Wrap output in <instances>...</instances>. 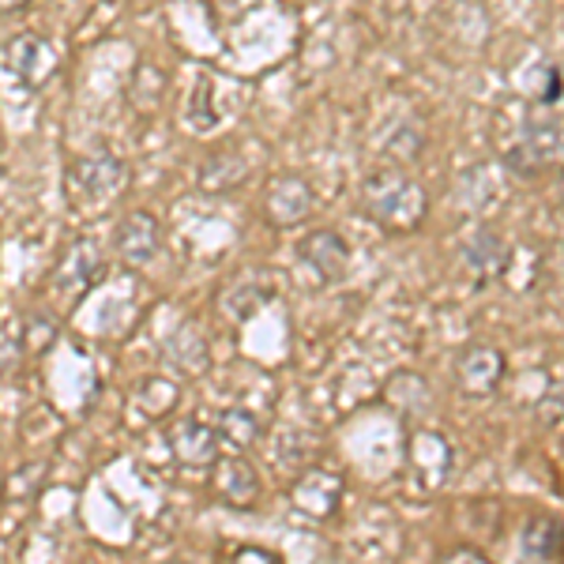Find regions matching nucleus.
<instances>
[{"mask_svg": "<svg viewBox=\"0 0 564 564\" xmlns=\"http://www.w3.org/2000/svg\"><path fill=\"white\" fill-rule=\"evenodd\" d=\"M129 185H132V170L109 151L79 154V159L68 162L65 193L72 199V207H84V212L109 207Z\"/></svg>", "mask_w": 564, "mask_h": 564, "instance_id": "f03ea898", "label": "nucleus"}, {"mask_svg": "<svg viewBox=\"0 0 564 564\" xmlns=\"http://www.w3.org/2000/svg\"><path fill=\"white\" fill-rule=\"evenodd\" d=\"M275 294H279V279L271 275V271H263V268H249V271L234 275L223 290H218L215 305L234 327H241V324H249L252 316H257Z\"/></svg>", "mask_w": 564, "mask_h": 564, "instance_id": "39448f33", "label": "nucleus"}, {"mask_svg": "<svg viewBox=\"0 0 564 564\" xmlns=\"http://www.w3.org/2000/svg\"><path fill=\"white\" fill-rule=\"evenodd\" d=\"M282 561L275 550H260V545H241V550H234V561Z\"/></svg>", "mask_w": 564, "mask_h": 564, "instance_id": "c85d7f7f", "label": "nucleus"}, {"mask_svg": "<svg viewBox=\"0 0 564 564\" xmlns=\"http://www.w3.org/2000/svg\"><path fill=\"white\" fill-rule=\"evenodd\" d=\"M361 212L388 234H414L430 218V193L403 166L372 170L361 185Z\"/></svg>", "mask_w": 564, "mask_h": 564, "instance_id": "f257e3e1", "label": "nucleus"}, {"mask_svg": "<svg viewBox=\"0 0 564 564\" xmlns=\"http://www.w3.org/2000/svg\"><path fill=\"white\" fill-rule=\"evenodd\" d=\"M297 252H302V260L316 271V279L327 282V286H335V282H343L350 275V241L343 238L339 230L305 234Z\"/></svg>", "mask_w": 564, "mask_h": 564, "instance_id": "f8f14e48", "label": "nucleus"}, {"mask_svg": "<svg viewBox=\"0 0 564 564\" xmlns=\"http://www.w3.org/2000/svg\"><path fill=\"white\" fill-rule=\"evenodd\" d=\"M494 196H497V181L489 177L486 166H470L456 185V199L467 212H486L494 204Z\"/></svg>", "mask_w": 564, "mask_h": 564, "instance_id": "4be33fe9", "label": "nucleus"}, {"mask_svg": "<svg viewBox=\"0 0 564 564\" xmlns=\"http://www.w3.org/2000/svg\"><path fill=\"white\" fill-rule=\"evenodd\" d=\"M542 422H550V425H561V388H553V395H545L542 399Z\"/></svg>", "mask_w": 564, "mask_h": 564, "instance_id": "cd10ccee", "label": "nucleus"}, {"mask_svg": "<svg viewBox=\"0 0 564 564\" xmlns=\"http://www.w3.org/2000/svg\"><path fill=\"white\" fill-rule=\"evenodd\" d=\"M218 430L207 422H199V417H185V422L174 425V433H170V448H174V456L185 463V467H215L218 459Z\"/></svg>", "mask_w": 564, "mask_h": 564, "instance_id": "4468645a", "label": "nucleus"}, {"mask_svg": "<svg viewBox=\"0 0 564 564\" xmlns=\"http://www.w3.org/2000/svg\"><path fill=\"white\" fill-rule=\"evenodd\" d=\"M459 557L486 561V550H478V545H452V550H444V553H441V561H459Z\"/></svg>", "mask_w": 564, "mask_h": 564, "instance_id": "c756f323", "label": "nucleus"}, {"mask_svg": "<svg viewBox=\"0 0 564 564\" xmlns=\"http://www.w3.org/2000/svg\"><path fill=\"white\" fill-rule=\"evenodd\" d=\"M561 102V68L557 65H550L542 72V95H539V106L545 109H553Z\"/></svg>", "mask_w": 564, "mask_h": 564, "instance_id": "bb28decb", "label": "nucleus"}, {"mask_svg": "<svg viewBox=\"0 0 564 564\" xmlns=\"http://www.w3.org/2000/svg\"><path fill=\"white\" fill-rule=\"evenodd\" d=\"M143 90H148V98L140 102V113H151V109L162 102V95H166V72L154 68V65H143L132 79V98H140Z\"/></svg>", "mask_w": 564, "mask_h": 564, "instance_id": "5701e85b", "label": "nucleus"}, {"mask_svg": "<svg viewBox=\"0 0 564 564\" xmlns=\"http://www.w3.org/2000/svg\"><path fill=\"white\" fill-rule=\"evenodd\" d=\"M215 430H218V441L230 444L234 452H249L252 444L260 441L263 425H260V417L252 411H245V406H226V411L218 414Z\"/></svg>", "mask_w": 564, "mask_h": 564, "instance_id": "6ab92c4d", "label": "nucleus"}, {"mask_svg": "<svg viewBox=\"0 0 564 564\" xmlns=\"http://www.w3.org/2000/svg\"><path fill=\"white\" fill-rule=\"evenodd\" d=\"M106 271H109V263L102 257V245L95 238H76L68 245L65 257H61L57 268L50 271L45 290H50V297L57 302L61 313H72V308L106 279Z\"/></svg>", "mask_w": 564, "mask_h": 564, "instance_id": "20e7f679", "label": "nucleus"}, {"mask_svg": "<svg viewBox=\"0 0 564 564\" xmlns=\"http://www.w3.org/2000/svg\"><path fill=\"white\" fill-rule=\"evenodd\" d=\"M505 369H508V361L497 347H489V343H470V347H463L456 358V384L463 395L486 399L500 388Z\"/></svg>", "mask_w": 564, "mask_h": 564, "instance_id": "1a4fd4ad", "label": "nucleus"}, {"mask_svg": "<svg viewBox=\"0 0 564 564\" xmlns=\"http://www.w3.org/2000/svg\"><path fill=\"white\" fill-rule=\"evenodd\" d=\"M290 500L297 512L313 516V520H332L343 500V475L327 467H305V475L290 486Z\"/></svg>", "mask_w": 564, "mask_h": 564, "instance_id": "9b49d317", "label": "nucleus"}, {"mask_svg": "<svg viewBox=\"0 0 564 564\" xmlns=\"http://www.w3.org/2000/svg\"><path fill=\"white\" fill-rule=\"evenodd\" d=\"M316 207L313 185L302 174H282L268 185V196H263V215L275 230H294L302 226Z\"/></svg>", "mask_w": 564, "mask_h": 564, "instance_id": "6e6552de", "label": "nucleus"}, {"mask_svg": "<svg viewBox=\"0 0 564 564\" xmlns=\"http://www.w3.org/2000/svg\"><path fill=\"white\" fill-rule=\"evenodd\" d=\"M459 260H463V268L470 271V279H475L478 286H486V282L500 279L512 268V245H508L505 234H497L494 226H478V230H470L467 238H463Z\"/></svg>", "mask_w": 564, "mask_h": 564, "instance_id": "0eeeda50", "label": "nucleus"}, {"mask_svg": "<svg viewBox=\"0 0 564 564\" xmlns=\"http://www.w3.org/2000/svg\"><path fill=\"white\" fill-rule=\"evenodd\" d=\"M31 0H0V15H12V12H23Z\"/></svg>", "mask_w": 564, "mask_h": 564, "instance_id": "7c9ffc66", "label": "nucleus"}, {"mask_svg": "<svg viewBox=\"0 0 564 564\" xmlns=\"http://www.w3.org/2000/svg\"><path fill=\"white\" fill-rule=\"evenodd\" d=\"M117 257H121L129 268H148V263L162 252V223L151 212L135 207L117 223Z\"/></svg>", "mask_w": 564, "mask_h": 564, "instance_id": "9d476101", "label": "nucleus"}, {"mask_svg": "<svg viewBox=\"0 0 564 564\" xmlns=\"http://www.w3.org/2000/svg\"><path fill=\"white\" fill-rule=\"evenodd\" d=\"M20 358H23L20 327L0 324V377H12V372L20 369Z\"/></svg>", "mask_w": 564, "mask_h": 564, "instance_id": "a878e982", "label": "nucleus"}, {"mask_svg": "<svg viewBox=\"0 0 564 564\" xmlns=\"http://www.w3.org/2000/svg\"><path fill=\"white\" fill-rule=\"evenodd\" d=\"M45 481V467L39 463V467H20L12 478L4 481V497H12V500H31L34 494H39V486Z\"/></svg>", "mask_w": 564, "mask_h": 564, "instance_id": "393cba45", "label": "nucleus"}, {"mask_svg": "<svg viewBox=\"0 0 564 564\" xmlns=\"http://www.w3.org/2000/svg\"><path fill=\"white\" fill-rule=\"evenodd\" d=\"M384 403L395 414L403 417H417L425 411H433V391L417 372H395V377L384 384Z\"/></svg>", "mask_w": 564, "mask_h": 564, "instance_id": "dca6fc26", "label": "nucleus"}, {"mask_svg": "<svg viewBox=\"0 0 564 564\" xmlns=\"http://www.w3.org/2000/svg\"><path fill=\"white\" fill-rule=\"evenodd\" d=\"M561 117L550 113L545 106H534L531 113L523 117L520 140L505 151V166L508 174L534 181L542 177L545 170H553L561 162Z\"/></svg>", "mask_w": 564, "mask_h": 564, "instance_id": "7ed1b4c3", "label": "nucleus"}, {"mask_svg": "<svg viewBox=\"0 0 564 564\" xmlns=\"http://www.w3.org/2000/svg\"><path fill=\"white\" fill-rule=\"evenodd\" d=\"M218 475H215V489L218 497L226 500L230 508H257V500L263 494V481L257 475V467H252L249 459L241 456V452H234V456L226 459H215Z\"/></svg>", "mask_w": 564, "mask_h": 564, "instance_id": "ddd939ff", "label": "nucleus"}, {"mask_svg": "<svg viewBox=\"0 0 564 564\" xmlns=\"http://www.w3.org/2000/svg\"><path fill=\"white\" fill-rule=\"evenodd\" d=\"M61 335V321L45 308H31L20 324V339H23V354H45L57 343Z\"/></svg>", "mask_w": 564, "mask_h": 564, "instance_id": "412c9836", "label": "nucleus"}, {"mask_svg": "<svg viewBox=\"0 0 564 564\" xmlns=\"http://www.w3.org/2000/svg\"><path fill=\"white\" fill-rule=\"evenodd\" d=\"M425 143H430V135H425L422 121H414V117H406V121H399L391 135L384 140V154L388 159H395L399 166H406V162L422 159Z\"/></svg>", "mask_w": 564, "mask_h": 564, "instance_id": "aec40b11", "label": "nucleus"}, {"mask_svg": "<svg viewBox=\"0 0 564 564\" xmlns=\"http://www.w3.org/2000/svg\"><path fill=\"white\" fill-rule=\"evenodd\" d=\"M188 124L199 132L215 129L218 124V113H212V79H199L196 90H193V102H188Z\"/></svg>", "mask_w": 564, "mask_h": 564, "instance_id": "b1692460", "label": "nucleus"}, {"mask_svg": "<svg viewBox=\"0 0 564 564\" xmlns=\"http://www.w3.org/2000/svg\"><path fill=\"white\" fill-rule=\"evenodd\" d=\"M4 65L12 76H20L26 87H45L61 68V50L39 31H23L8 42Z\"/></svg>", "mask_w": 564, "mask_h": 564, "instance_id": "423d86ee", "label": "nucleus"}, {"mask_svg": "<svg viewBox=\"0 0 564 564\" xmlns=\"http://www.w3.org/2000/svg\"><path fill=\"white\" fill-rule=\"evenodd\" d=\"M245 177H249V162L234 151L212 154V159L199 166V188H204V193H234Z\"/></svg>", "mask_w": 564, "mask_h": 564, "instance_id": "f3484780", "label": "nucleus"}, {"mask_svg": "<svg viewBox=\"0 0 564 564\" xmlns=\"http://www.w3.org/2000/svg\"><path fill=\"white\" fill-rule=\"evenodd\" d=\"M162 358H166L170 369H177L181 377H204L212 369V350H207V339L199 335V327L181 324L174 335L162 347Z\"/></svg>", "mask_w": 564, "mask_h": 564, "instance_id": "2eb2a0df", "label": "nucleus"}, {"mask_svg": "<svg viewBox=\"0 0 564 564\" xmlns=\"http://www.w3.org/2000/svg\"><path fill=\"white\" fill-rule=\"evenodd\" d=\"M520 550L527 561H557L561 557V523L550 516H534L527 520L520 534Z\"/></svg>", "mask_w": 564, "mask_h": 564, "instance_id": "a211bd4d", "label": "nucleus"}]
</instances>
